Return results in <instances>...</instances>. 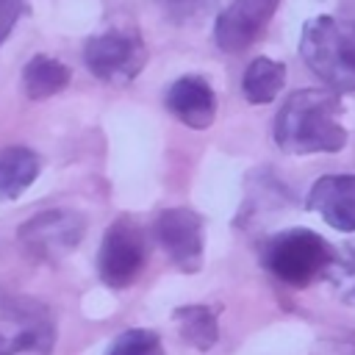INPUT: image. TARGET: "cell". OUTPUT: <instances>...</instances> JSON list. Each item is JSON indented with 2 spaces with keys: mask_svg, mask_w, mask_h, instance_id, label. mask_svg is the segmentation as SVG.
I'll return each mask as SVG.
<instances>
[{
  "mask_svg": "<svg viewBox=\"0 0 355 355\" xmlns=\"http://www.w3.org/2000/svg\"><path fill=\"white\" fill-rule=\"evenodd\" d=\"M341 100L333 89H300L275 116V141L291 155L338 153L347 144V130L338 122Z\"/></svg>",
  "mask_w": 355,
  "mask_h": 355,
  "instance_id": "6da1fadb",
  "label": "cell"
},
{
  "mask_svg": "<svg viewBox=\"0 0 355 355\" xmlns=\"http://www.w3.org/2000/svg\"><path fill=\"white\" fill-rule=\"evenodd\" d=\"M300 55L333 92H355V22L308 19L300 36Z\"/></svg>",
  "mask_w": 355,
  "mask_h": 355,
  "instance_id": "7a4b0ae2",
  "label": "cell"
},
{
  "mask_svg": "<svg viewBox=\"0 0 355 355\" xmlns=\"http://www.w3.org/2000/svg\"><path fill=\"white\" fill-rule=\"evenodd\" d=\"M333 247L313 230L294 227L283 230L263 247V266L288 286H308L313 277L324 275Z\"/></svg>",
  "mask_w": 355,
  "mask_h": 355,
  "instance_id": "3957f363",
  "label": "cell"
},
{
  "mask_svg": "<svg viewBox=\"0 0 355 355\" xmlns=\"http://www.w3.org/2000/svg\"><path fill=\"white\" fill-rule=\"evenodd\" d=\"M55 341L50 311L28 297H0V355H47Z\"/></svg>",
  "mask_w": 355,
  "mask_h": 355,
  "instance_id": "277c9868",
  "label": "cell"
},
{
  "mask_svg": "<svg viewBox=\"0 0 355 355\" xmlns=\"http://www.w3.org/2000/svg\"><path fill=\"white\" fill-rule=\"evenodd\" d=\"M83 58L94 78L105 83H128L141 72L147 61V50H144V42L133 31L114 28V31L92 36L86 42Z\"/></svg>",
  "mask_w": 355,
  "mask_h": 355,
  "instance_id": "5b68a950",
  "label": "cell"
},
{
  "mask_svg": "<svg viewBox=\"0 0 355 355\" xmlns=\"http://www.w3.org/2000/svg\"><path fill=\"white\" fill-rule=\"evenodd\" d=\"M83 230H86V222L78 211L50 208L31 216L19 227V244L25 247L28 255L55 263L78 247V241L83 239Z\"/></svg>",
  "mask_w": 355,
  "mask_h": 355,
  "instance_id": "8992f818",
  "label": "cell"
},
{
  "mask_svg": "<svg viewBox=\"0 0 355 355\" xmlns=\"http://www.w3.org/2000/svg\"><path fill=\"white\" fill-rule=\"evenodd\" d=\"M144 263H147L144 230L128 219H116L105 230L97 252V272L103 283H108L111 288H125L139 277Z\"/></svg>",
  "mask_w": 355,
  "mask_h": 355,
  "instance_id": "52a82bcc",
  "label": "cell"
},
{
  "mask_svg": "<svg viewBox=\"0 0 355 355\" xmlns=\"http://www.w3.org/2000/svg\"><path fill=\"white\" fill-rule=\"evenodd\" d=\"M155 239L183 272L202 266V219L189 208H169L155 219Z\"/></svg>",
  "mask_w": 355,
  "mask_h": 355,
  "instance_id": "ba28073f",
  "label": "cell"
},
{
  "mask_svg": "<svg viewBox=\"0 0 355 355\" xmlns=\"http://www.w3.org/2000/svg\"><path fill=\"white\" fill-rule=\"evenodd\" d=\"M277 3L280 0H233V3H227L214 25V39H216L219 50H225V53L247 50L261 36V31L272 19V14L277 11Z\"/></svg>",
  "mask_w": 355,
  "mask_h": 355,
  "instance_id": "9c48e42d",
  "label": "cell"
},
{
  "mask_svg": "<svg viewBox=\"0 0 355 355\" xmlns=\"http://www.w3.org/2000/svg\"><path fill=\"white\" fill-rule=\"evenodd\" d=\"M308 208L330 227L355 233V175H324L308 191Z\"/></svg>",
  "mask_w": 355,
  "mask_h": 355,
  "instance_id": "30bf717a",
  "label": "cell"
},
{
  "mask_svg": "<svg viewBox=\"0 0 355 355\" xmlns=\"http://www.w3.org/2000/svg\"><path fill=\"white\" fill-rule=\"evenodd\" d=\"M166 108L183 125H189L194 130H202L216 116V94H214V89H211V83L205 78L186 75V78H178L169 86V92H166Z\"/></svg>",
  "mask_w": 355,
  "mask_h": 355,
  "instance_id": "8fae6325",
  "label": "cell"
},
{
  "mask_svg": "<svg viewBox=\"0 0 355 355\" xmlns=\"http://www.w3.org/2000/svg\"><path fill=\"white\" fill-rule=\"evenodd\" d=\"M39 178V158L28 147L0 150V202L17 200Z\"/></svg>",
  "mask_w": 355,
  "mask_h": 355,
  "instance_id": "7c38bea8",
  "label": "cell"
},
{
  "mask_svg": "<svg viewBox=\"0 0 355 355\" xmlns=\"http://www.w3.org/2000/svg\"><path fill=\"white\" fill-rule=\"evenodd\" d=\"M69 67L50 55H33L22 69V89L31 100H44L67 89Z\"/></svg>",
  "mask_w": 355,
  "mask_h": 355,
  "instance_id": "4fadbf2b",
  "label": "cell"
},
{
  "mask_svg": "<svg viewBox=\"0 0 355 355\" xmlns=\"http://www.w3.org/2000/svg\"><path fill=\"white\" fill-rule=\"evenodd\" d=\"M286 83V67L280 61H272L266 55L255 58L247 69H244V78H241V92L250 103L255 105H263V103H272L277 97V92L283 89Z\"/></svg>",
  "mask_w": 355,
  "mask_h": 355,
  "instance_id": "5bb4252c",
  "label": "cell"
},
{
  "mask_svg": "<svg viewBox=\"0 0 355 355\" xmlns=\"http://www.w3.org/2000/svg\"><path fill=\"white\" fill-rule=\"evenodd\" d=\"M175 322L180 327L183 341H189L197 349H211L219 338V324H216V313L208 305H189V308H178L175 311Z\"/></svg>",
  "mask_w": 355,
  "mask_h": 355,
  "instance_id": "9a60e30c",
  "label": "cell"
},
{
  "mask_svg": "<svg viewBox=\"0 0 355 355\" xmlns=\"http://www.w3.org/2000/svg\"><path fill=\"white\" fill-rule=\"evenodd\" d=\"M324 277L344 302L355 305V241H347L344 247L330 252Z\"/></svg>",
  "mask_w": 355,
  "mask_h": 355,
  "instance_id": "2e32d148",
  "label": "cell"
},
{
  "mask_svg": "<svg viewBox=\"0 0 355 355\" xmlns=\"http://www.w3.org/2000/svg\"><path fill=\"white\" fill-rule=\"evenodd\" d=\"M108 355H164V344L158 333L144 327H130L111 344Z\"/></svg>",
  "mask_w": 355,
  "mask_h": 355,
  "instance_id": "e0dca14e",
  "label": "cell"
},
{
  "mask_svg": "<svg viewBox=\"0 0 355 355\" xmlns=\"http://www.w3.org/2000/svg\"><path fill=\"white\" fill-rule=\"evenodd\" d=\"M22 11H25V0H0V44L17 28Z\"/></svg>",
  "mask_w": 355,
  "mask_h": 355,
  "instance_id": "ac0fdd59",
  "label": "cell"
}]
</instances>
